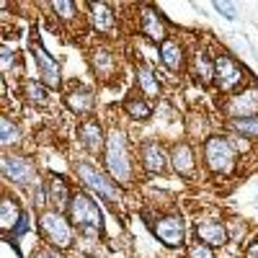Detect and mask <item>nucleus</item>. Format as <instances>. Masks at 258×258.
Segmentation results:
<instances>
[{"label":"nucleus","instance_id":"nucleus-1","mask_svg":"<svg viewBox=\"0 0 258 258\" xmlns=\"http://www.w3.org/2000/svg\"><path fill=\"white\" fill-rule=\"evenodd\" d=\"M103 170L109 173L119 186H132L137 176V160L129 147V135L121 126H111L109 137H106V150H103Z\"/></svg>","mask_w":258,"mask_h":258},{"label":"nucleus","instance_id":"nucleus-2","mask_svg":"<svg viewBox=\"0 0 258 258\" xmlns=\"http://www.w3.org/2000/svg\"><path fill=\"white\" fill-rule=\"evenodd\" d=\"M73 173H75V178L80 181L83 188H88L91 194L101 197L103 202H109L111 207L121 204V186L106 173L103 168H98L93 160H88V158L73 160Z\"/></svg>","mask_w":258,"mask_h":258},{"label":"nucleus","instance_id":"nucleus-3","mask_svg":"<svg viewBox=\"0 0 258 258\" xmlns=\"http://www.w3.org/2000/svg\"><path fill=\"white\" fill-rule=\"evenodd\" d=\"M36 227H39L41 240L59 253L70 250L75 243V227H73L70 217H64V212H57V209L36 212Z\"/></svg>","mask_w":258,"mask_h":258},{"label":"nucleus","instance_id":"nucleus-4","mask_svg":"<svg viewBox=\"0 0 258 258\" xmlns=\"http://www.w3.org/2000/svg\"><path fill=\"white\" fill-rule=\"evenodd\" d=\"M202 160L212 176H230L238 165V150L227 135H209L202 145Z\"/></svg>","mask_w":258,"mask_h":258},{"label":"nucleus","instance_id":"nucleus-5","mask_svg":"<svg viewBox=\"0 0 258 258\" xmlns=\"http://www.w3.org/2000/svg\"><path fill=\"white\" fill-rule=\"evenodd\" d=\"M68 217L73 222V227H78L80 232H103L106 222H103V212L96 204V199L91 197L85 188H75L73 202L68 207Z\"/></svg>","mask_w":258,"mask_h":258},{"label":"nucleus","instance_id":"nucleus-6","mask_svg":"<svg viewBox=\"0 0 258 258\" xmlns=\"http://www.w3.org/2000/svg\"><path fill=\"white\" fill-rule=\"evenodd\" d=\"M248 85V70L230 52L214 54V88L225 96H232Z\"/></svg>","mask_w":258,"mask_h":258},{"label":"nucleus","instance_id":"nucleus-7","mask_svg":"<svg viewBox=\"0 0 258 258\" xmlns=\"http://www.w3.org/2000/svg\"><path fill=\"white\" fill-rule=\"evenodd\" d=\"M3 178L11 186L18 188H34L41 178H39V168L29 155H21V153H3Z\"/></svg>","mask_w":258,"mask_h":258},{"label":"nucleus","instance_id":"nucleus-8","mask_svg":"<svg viewBox=\"0 0 258 258\" xmlns=\"http://www.w3.org/2000/svg\"><path fill=\"white\" fill-rule=\"evenodd\" d=\"M88 64H91V73L96 75V80L103 83V85H114V83L121 80L119 54L109 44H96L88 52Z\"/></svg>","mask_w":258,"mask_h":258},{"label":"nucleus","instance_id":"nucleus-9","mask_svg":"<svg viewBox=\"0 0 258 258\" xmlns=\"http://www.w3.org/2000/svg\"><path fill=\"white\" fill-rule=\"evenodd\" d=\"M137 165L145 173L153 176H165L170 170V153L158 137H147L137 145Z\"/></svg>","mask_w":258,"mask_h":258},{"label":"nucleus","instance_id":"nucleus-10","mask_svg":"<svg viewBox=\"0 0 258 258\" xmlns=\"http://www.w3.org/2000/svg\"><path fill=\"white\" fill-rule=\"evenodd\" d=\"M29 49H31V62L36 68V80H41L52 91H59L64 80H62V68H59L57 57H52L39 39H31Z\"/></svg>","mask_w":258,"mask_h":258},{"label":"nucleus","instance_id":"nucleus-11","mask_svg":"<svg viewBox=\"0 0 258 258\" xmlns=\"http://www.w3.org/2000/svg\"><path fill=\"white\" fill-rule=\"evenodd\" d=\"M220 111L230 119H245V116H258V85L248 83L243 91L227 96L220 103Z\"/></svg>","mask_w":258,"mask_h":258},{"label":"nucleus","instance_id":"nucleus-12","mask_svg":"<svg viewBox=\"0 0 258 258\" xmlns=\"http://www.w3.org/2000/svg\"><path fill=\"white\" fill-rule=\"evenodd\" d=\"M137 11V29L145 39L155 41V44H163V41L170 36V24L165 21V16L150 3H142L135 8Z\"/></svg>","mask_w":258,"mask_h":258},{"label":"nucleus","instance_id":"nucleus-13","mask_svg":"<svg viewBox=\"0 0 258 258\" xmlns=\"http://www.w3.org/2000/svg\"><path fill=\"white\" fill-rule=\"evenodd\" d=\"M75 135H78V145H80L91 158L103 155V150H106V137H109V132L103 129V124H101V119H98L96 114L80 119V121H78V129H75Z\"/></svg>","mask_w":258,"mask_h":258},{"label":"nucleus","instance_id":"nucleus-14","mask_svg":"<svg viewBox=\"0 0 258 258\" xmlns=\"http://www.w3.org/2000/svg\"><path fill=\"white\" fill-rule=\"evenodd\" d=\"M155 238L165 245V248H183L186 245V225L181 214H160L150 222Z\"/></svg>","mask_w":258,"mask_h":258},{"label":"nucleus","instance_id":"nucleus-15","mask_svg":"<svg viewBox=\"0 0 258 258\" xmlns=\"http://www.w3.org/2000/svg\"><path fill=\"white\" fill-rule=\"evenodd\" d=\"M188 49L183 44V39H178L176 34H170L163 44H158V59L160 64L173 73V75H181V73H188Z\"/></svg>","mask_w":258,"mask_h":258},{"label":"nucleus","instance_id":"nucleus-16","mask_svg":"<svg viewBox=\"0 0 258 258\" xmlns=\"http://www.w3.org/2000/svg\"><path fill=\"white\" fill-rule=\"evenodd\" d=\"M62 101H64V106L75 114V116H93V111H96V91L91 88V85H85V83H70L68 88L62 91Z\"/></svg>","mask_w":258,"mask_h":258},{"label":"nucleus","instance_id":"nucleus-17","mask_svg":"<svg viewBox=\"0 0 258 258\" xmlns=\"http://www.w3.org/2000/svg\"><path fill=\"white\" fill-rule=\"evenodd\" d=\"M83 8H85V18H88L91 29L98 36H103V39H114L116 36L119 18H116L114 6H109V3H83Z\"/></svg>","mask_w":258,"mask_h":258},{"label":"nucleus","instance_id":"nucleus-18","mask_svg":"<svg viewBox=\"0 0 258 258\" xmlns=\"http://www.w3.org/2000/svg\"><path fill=\"white\" fill-rule=\"evenodd\" d=\"M170 153V170L181 178H194L199 170V163H197V155H194V147L188 140H176L173 145L168 147Z\"/></svg>","mask_w":258,"mask_h":258},{"label":"nucleus","instance_id":"nucleus-19","mask_svg":"<svg viewBox=\"0 0 258 258\" xmlns=\"http://www.w3.org/2000/svg\"><path fill=\"white\" fill-rule=\"evenodd\" d=\"M135 85H137V93H142L147 101L160 98L163 91H165V85H163L158 70L150 62H145V59L135 62Z\"/></svg>","mask_w":258,"mask_h":258},{"label":"nucleus","instance_id":"nucleus-20","mask_svg":"<svg viewBox=\"0 0 258 258\" xmlns=\"http://www.w3.org/2000/svg\"><path fill=\"white\" fill-rule=\"evenodd\" d=\"M188 75L194 78V83L202 85V88H209L214 85V54H209L207 47L194 49L188 57Z\"/></svg>","mask_w":258,"mask_h":258},{"label":"nucleus","instance_id":"nucleus-21","mask_svg":"<svg viewBox=\"0 0 258 258\" xmlns=\"http://www.w3.org/2000/svg\"><path fill=\"white\" fill-rule=\"evenodd\" d=\"M44 186H47L49 209L68 212V207H70V202H73V194H75L73 183H70L68 178H64V176H59V173H49V176H47V181H44Z\"/></svg>","mask_w":258,"mask_h":258},{"label":"nucleus","instance_id":"nucleus-22","mask_svg":"<svg viewBox=\"0 0 258 258\" xmlns=\"http://www.w3.org/2000/svg\"><path fill=\"white\" fill-rule=\"evenodd\" d=\"M197 238L207 248H222L230 243V232H227V225L220 220H202L197 222Z\"/></svg>","mask_w":258,"mask_h":258},{"label":"nucleus","instance_id":"nucleus-23","mask_svg":"<svg viewBox=\"0 0 258 258\" xmlns=\"http://www.w3.org/2000/svg\"><path fill=\"white\" fill-rule=\"evenodd\" d=\"M24 209H21V202L13 197V194H3V202H0V230H3V235L8 238V235L18 227V222L24 220Z\"/></svg>","mask_w":258,"mask_h":258},{"label":"nucleus","instance_id":"nucleus-24","mask_svg":"<svg viewBox=\"0 0 258 258\" xmlns=\"http://www.w3.org/2000/svg\"><path fill=\"white\" fill-rule=\"evenodd\" d=\"M121 111L129 121H147V119H153V111H155V106L153 101H147L142 93H129L124 101H121Z\"/></svg>","mask_w":258,"mask_h":258},{"label":"nucleus","instance_id":"nucleus-25","mask_svg":"<svg viewBox=\"0 0 258 258\" xmlns=\"http://www.w3.org/2000/svg\"><path fill=\"white\" fill-rule=\"evenodd\" d=\"M21 98H24L29 106L47 109L49 106V88L36 78H26V80H21Z\"/></svg>","mask_w":258,"mask_h":258},{"label":"nucleus","instance_id":"nucleus-26","mask_svg":"<svg viewBox=\"0 0 258 258\" xmlns=\"http://www.w3.org/2000/svg\"><path fill=\"white\" fill-rule=\"evenodd\" d=\"M21 142H24V132H21V126L11 116H3V119H0V145H3V150L11 153V147H18Z\"/></svg>","mask_w":258,"mask_h":258},{"label":"nucleus","instance_id":"nucleus-27","mask_svg":"<svg viewBox=\"0 0 258 258\" xmlns=\"http://www.w3.org/2000/svg\"><path fill=\"white\" fill-rule=\"evenodd\" d=\"M230 135H238L243 140H258V116H245V119H230L227 121Z\"/></svg>","mask_w":258,"mask_h":258},{"label":"nucleus","instance_id":"nucleus-28","mask_svg":"<svg viewBox=\"0 0 258 258\" xmlns=\"http://www.w3.org/2000/svg\"><path fill=\"white\" fill-rule=\"evenodd\" d=\"M49 11L54 13L57 21H62V24H78L80 21L78 6L73 3V0H57V3H49Z\"/></svg>","mask_w":258,"mask_h":258},{"label":"nucleus","instance_id":"nucleus-29","mask_svg":"<svg viewBox=\"0 0 258 258\" xmlns=\"http://www.w3.org/2000/svg\"><path fill=\"white\" fill-rule=\"evenodd\" d=\"M0 54H3V57H0V64H3V78H11V75L16 73V68L21 64V59H18L21 54H18L16 49H11L8 44H3Z\"/></svg>","mask_w":258,"mask_h":258},{"label":"nucleus","instance_id":"nucleus-30","mask_svg":"<svg viewBox=\"0 0 258 258\" xmlns=\"http://www.w3.org/2000/svg\"><path fill=\"white\" fill-rule=\"evenodd\" d=\"M188 258H217V255L204 243H194V245H188Z\"/></svg>","mask_w":258,"mask_h":258},{"label":"nucleus","instance_id":"nucleus-31","mask_svg":"<svg viewBox=\"0 0 258 258\" xmlns=\"http://www.w3.org/2000/svg\"><path fill=\"white\" fill-rule=\"evenodd\" d=\"M214 11H217L220 16H225L227 21H235V18H238V8H235L232 3H214Z\"/></svg>","mask_w":258,"mask_h":258},{"label":"nucleus","instance_id":"nucleus-32","mask_svg":"<svg viewBox=\"0 0 258 258\" xmlns=\"http://www.w3.org/2000/svg\"><path fill=\"white\" fill-rule=\"evenodd\" d=\"M31 258H64V255H62L59 250H54V248H49V245H47V248L34 250V255H31Z\"/></svg>","mask_w":258,"mask_h":258},{"label":"nucleus","instance_id":"nucleus-33","mask_svg":"<svg viewBox=\"0 0 258 258\" xmlns=\"http://www.w3.org/2000/svg\"><path fill=\"white\" fill-rule=\"evenodd\" d=\"M245 258H258V240H253V243L245 248Z\"/></svg>","mask_w":258,"mask_h":258}]
</instances>
